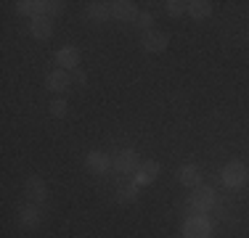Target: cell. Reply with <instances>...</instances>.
Returning <instances> with one entry per match:
<instances>
[{
  "label": "cell",
  "mask_w": 249,
  "mask_h": 238,
  "mask_svg": "<svg viewBox=\"0 0 249 238\" xmlns=\"http://www.w3.org/2000/svg\"><path fill=\"white\" fill-rule=\"evenodd\" d=\"M109 11H111V19L117 21H135L141 14L133 0H114V3H109Z\"/></svg>",
  "instance_id": "cell-6"
},
{
  "label": "cell",
  "mask_w": 249,
  "mask_h": 238,
  "mask_svg": "<svg viewBox=\"0 0 249 238\" xmlns=\"http://www.w3.org/2000/svg\"><path fill=\"white\" fill-rule=\"evenodd\" d=\"M24 193L32 204H45V199H48V186H45V180L40 175H32L24 183Z\"/></svg>",
  "instance_id": "cell-7"
},
{
  "label": "cell",
  "mask_w": 249,
  "mask_h": 238,
  "mask_svg": "<svg viewBox=\"0 0 249 238\" xmlns=\"http://www.w3.org/2000/svg\"><path fill=\"white\" fill-rule=\"evenodd\" d=\"M14 8L16 14H24L29 19H35V16H45V0H19Z\"/></svg>",
  "instance_id": "cell-13"
},
{
  "label": "cell",
  "mask_w": 249,
  "mask_h": 238,
  "mask_svg": "<svg viewBox=\"0 0 249 238\" xmlns=\"http://www.w3.org/2000/svg\"><path fill=\"white\" fill-rule=\"evenodd\" d=\"M138 190H141V186L135 180L124 183V186L117 188V201H120V204H133V201L138 199Z\"/></svg>",
  "instance_id": "cell-17"
},
{
  "label": "cell",
  "mask_w": 249,
  "mask_h": 238,
  "mask_svg": "<svg viewBox=\"0 0 249 238\" xmlns=\"http://www.w3.org/2000/svg\"><path fill=\"white\" fill-rule=\"evenodd\" d=\"M223 183H225V188H231V190H239V188H244L247 186V180H249V170H247V164L244 162H228L223 167Z\"/></svg>",
  "instance_id": "cell-2"
},
{
  "label": "cell",
  "mask_w": 249,
  "mask_h": 238,
  "mask_svg": "<svg viewBox=\"0 0 249 238\" xmlns=\"http://www.w3.org/2000/svg\"><path fill=\"white\" fill-rule=\"evenodd\" d=\"M29 34H32L35 40H51L53 34V19L51 16H35L32 21H29Z\"/></svg>",
  "instance_id": "cell-10"
},
{
  "label": "cell",
  "mask_w": 249,
  "mask_h": 238,
  "mask_svg": "<svg viewBox=\"0 0 249 238\" xmlns=\"http://www.w3.org/2000/svg\"><path fill=\"white\" fill-rule=\"evenodd\" d=\"M141 45H143L146 53H162L164 48L170 45V34H167V32H159V29H151V32L143 34Z\"/></svg>",
  "instance_id": "cell-8"
},
{
  "label": "cell",
  "mask_w": 249,
  "mask_h": 238,
  "mask_svg": "<svg viewBox=\"0 0 249 238\" xmlns=\"http://www.w3.org/2000/svg\"><path fill=\"white\" fill-rule=\"evenodd\" d=\"M16 220H19V225L21 228H27V230H32V228H37L40 222H43V204H24L19 209V214H16Z\"/></svg>",
  "instance_id": "cell-5"
},
{
  "label": "cell",
  "mask_w": 249,
  "mask_h": 238,
  "mask_svg": "<svg viewBox=\"0 0 249 238\" xmlns=\"http://www.w3.org/2000/svg\"><path fill=\"white\" fill-rule=\"evenodd\" d=\"M67 109H69V103H67V98H61V95H56V98L51 101V106H48L51 117H56V119L67 117Z\"/></svg>",
  "instance_id": "cell-19"
},
{
  "label": "cell",
  "mask_w": 249,
  "mask_h": 238,
  "mask_svg": "<svg viewBox=\"0 0 249 238\" xmlns=\"http://www.w3.org/2000/svg\"><path fill=\"white\" fill-rule=\"evenodd\" d=\"M159 162H154V159H149V162H141V167L135 170V175H133V180L138 183L141 188L143 186H151L154 180H157V175H159Z\"/></svg>",
  "instance_id": "cell-9"
},
{
  "label": "cell",
  "mask_w": 249,
  "mask_h": 238,
  "mask_svg": "<svg viewBox=\"0 0 249 238\" xmlns=\"http://www.w3.org/2000/svg\"><path fill=\"white\" fill-rule=\"evenodd\" d=\"M85 167H88V172H93V175H104L106 167H109V159H106L101 151H88Z\"/></svg>",
  "instance_id": "cell-15"
},
{
  "label": "cell",
  "mask_w": 249,
  "mask_h": 238,
  "mask_svg": "<svg viewBox=\"0 0 249 238\" xmlns=\"http://www.w3.org/2000/svg\"><path fill=\"white\" fill-rule=\"evenodd\" d=\"M69 74L64 69H53L48 77H45V87L48 90H53V93H64V90H69Z\"/></svg>",
  "instance_id": "cell-12"
},
{
  "label": "cell",
  "mask_w": 249,
  "mask_h": 238,
  "mask_svg": "<svg viewBox=\"0 0 249 238\" xmlns=\"http://www.w3.org/2000/svg\"><path fill=\"white\" fill-rule=\"evenodd\" d=\"M164 8H167L170 16H183V14H188V3H183V0H167V3H164Z\"/></svg>",
  "instance_id": "cell-20"
},
{
  "label": "cell",
  "mask_w": 249,
  "mask_h": 238,
  "mask_svg": "<svg viewBox=\"0 0 249 238\" xmlns=\"http://www.w3.org/2000/svg\"><path fill=\"white\" fill-rule=\"evenodd\" d=\"M210 14H212L210 0H191V3H188V16H191V19L204 21V19H210Z\"/></svg>",
  "instance_id": "cell-16"
},
{
  "label": "cell",
  "mask_w": 249,
  "mask_h": 238,
  "mask_svg": "<svg viewBox=\"0 0 249 238\" xmlns=\"http://www.w3.org/2000/svg\"><path fill=\"white\" fill-rule=\"evenodd\" d=\"M135 24H138L143 32H151V27H154V14H151V11H143V14H138Z\"/></svg>",
  "instance_id": "cell-21"
},
{
  "label": "cell",
  "mask_w": 249,
  "mask_h": 238,
  "mask_svg": "<svg viewBox=\"0 0 249 238\" xmlns=\"http://www.w3.org/2000/svg\"><path fill=\"white\" fill-rule=\"evenodd\" d=\"M215 204H217V196H215V190H212L210 186H196V188H194V193H191V199H188V206H191L194 214L212 212V209H215Z\"/></svg>",
  "instance_id": "cell-1"
},
{
  "label": "cell",
  "mask_w": 249,
  "mask_h": 238,
  "mask_svg": "<svg viewBox=\"0 0 249 238\" xmlns=\"http://www.w3.org/2000/svg\"><path fill=\"white\" fill-rule=\"evenodd\" d=\"M88 19L96 24H104L106 19H111L109 3H88Z\"/></svg>",
  "instance_id": "cell-18"
},
{
  "label": "cell",
  "mask_w": 249,
  "mask_h": 238,
  "mask_svg": "<svg viewBox=\"0 0 249 238\" xmlns=\"http://www.w3.org/2000/svg\"><path fill=\"white\" fill-rule=\"evenodd\" d=\"M56 61H58V69H77L80 67V51H77L74 45H64V48H58V53H56Z\"/></svg>",
  "instance_id": "cell-11"
},
{
  "label": "cell",
  "mask_w": 249,
  "mask_h": 238,
  "mask_svg": "<svg viewBox=\"0 0 249 238\" xmlns=\"http://www.w3.org/2000/svg\"><path fill=\"white\" fill-rule=\"evenodd\" d=\"M74 80L80 82V85H85V82H88V80H85V74H82V71H77V74H74Z\"/></svg>",
  "instance_id": "cell-23"
},
{
  "label": "cell",
  "mask_w": 249,
  "mask_h": 238,
  "mask_svg": "<svg viewBox=\"0 0 249 238\" xmlns=\"http://www.w3.org/2000/svg\"><path fill=\"white\" fill-rule=\"evenodd\" d=\"M178 180H180L183 186H188V188H196V186H201L199 167H196V164H183L180 170H178Z\"/></svg>",
  "instance_id": "cell-14"
},
{
  "label": "cell",
  "mask_w": 249,
  "mask_h": 238,
  "mask_svg": "<svg viewBox=\"0 0 249 238\" xmlns=\"http://www.w3.org/2000/svg\"><path fill=\"white\" fill-rule=\"evenodd\" d=\"M111 167H114L120 175H135V170L141 167V159H138V153H135L133 148H122V151L114 153Z\"/></svg>",
  "instance_id": "cell-3"
},
{
  "label": "cell",
  "mask_w": 249,
  "mask_h": 238,
  "mask_svg": "<svg viewBox=\"0 0 249 238\" xmlns=\"http://www.w3.org/2000/svg\"><path fill=\"white\" fill-rule=\"evenodd\" d=\"M64 11V3L61 0H45V16H56Z\"/></svg>",
  "instance_id": "cell-22"
},
{
  "label": "cell",
  "mask_w": 249,
  "mask_h": 238,
  "mask_svg": "<svg viewBox=\"0 0 249 238\" xmlns=\"http://www.w3.org/2000/svg\"><path fill=\"white\" fill-rule=\"evenodd\" d=\"M212 225L204 214H194L183 222V238H210Z\"/></svg>",
  "instance_id": "cell-4"
}]
</instances>
